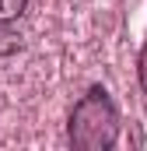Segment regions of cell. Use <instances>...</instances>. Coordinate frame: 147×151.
<instances>
[{
	"instance_id": "3",
	"label": "cell",
	"mask_w": 147,
	"mask_h": 151,
	"mask_svg": "<svg viewBox=\"0 0 147 151\" xmlns=\"http://www.w3.org/2000/svg\"><path fill=\"white\" fill-rule=\"evenodd\" d=\"M137 81H140V88H144V95H147V39H144V46H140V56H137Z\"/></svg>"
},
{
	"instance_id": "2",
	"label": "cell",
	"mask_w": 147,
	"mask_h": 151,
	"mask_svg": "<svg viewBox=\"0 0 147 151\" xmlns=\"http://www.w3.org/2000/svg\"><path fill=\"white\" fill-rule=\"evenodd\" d=\"M25 11H28V0H0V25L18 21Z\"/></svg>"
},
{
	"instance_id": "1",
	"label": "cell",
	"mask_w": 147,
	"mask_h": 151,
	"mask_svg": "<svg viewBox=\"0 0 147 151\" xmlns=\"http://www.w3.org/2000/svg\"><path fill=\"white\" fill-rule=\"evenodd\" d=\"M67 141L74 151H109L119 141V109L105 84H91L70 109Z\"/></svg>"
}]
</instances>
